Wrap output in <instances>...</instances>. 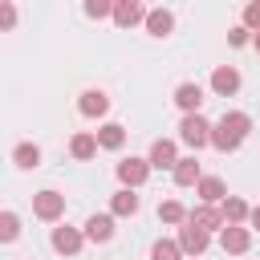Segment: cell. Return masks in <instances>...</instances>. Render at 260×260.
<instances>
[{"label": "cell", "mask_w": 260, "mask_h": 260, "mask_svg": "<svg viewBox=\"0 0 260 260\" xmlns=\"http://www.w3.org/2000/svg\"><path fill=\"white\" fill-rule=\"evenodd\" d=\"M16 240H20V215L0 211V244H16Z\"/></svg>", "instance_id": "24"}, {"label": "cell", "mask_w": 260, "mask_h": 260, "mask_svg": "<svg viewBox=\"0 0 260 260\" xmlns=\"http://www.w3.org/2000/svg\"><path fill=\"white\" fill-rule=\"evenodd\" d=\"M195 195H199V203H207V207H219V203L228 199V183H223L219 175H203V179L195 183Z\"/></svg>", "instance_id": "10"}, {"label": "cell", "mask_w": 260, "mask_h": 260, "mask_svg": "<svg viewBox=\"0 0 260 260\" xmlns=\"http://www.w3.org/2000/svg\"><path fill=\"white\" fill-rule=\"evenodd\" d=\"M32 215H37V219H45V223H57V219L65 215V195H61V191H53V187L37 191V195H32Z\"/></svg>", "instance_id": "3"}, {"label": "cell", "mask_w": 260, "mask_h": 260, "mask_svg": "<svg viewBox=\"0 0 260 260\" xmlns=\"http://www.w3.org/2000/svg\"><path fill=\"white\" fill-rule=\"evenodd\" d=\"M219 248H223L228 256H244V252L252 248V232H248V228H232V223H228V228L219 232Z\"/></svg>", "instance_id": "13"}, {"label": "cell", "mask_w": 260, "mask_h": 260, "mask_svg": "<svg viewBox=\"0 0 260 260\" xmlns=\"http://www.w3.org/2000/svg\"><path fill=\"white\" fill-rule=\"evenodd\" d=\"M244 28H248V32H260V0L244 4Z\"/></svg>", "instance_id": "28"}, {"label": "cell", "mask_w": 260, "mask_h": 260, "mask_svg": "<svg viewBox=\"0 0 260 260\" xmlns=\"http://www.w3.org/2000/svg\"><path fill=\"white\" fill-rule=\"evenodd\" d=\"M49 244H53V252H57V256H77V252L85 248V232H81V228L61 223V228H53Z\"/></svg>", "instance_id": "6"}, {"label": "cell", "mask_w": 260, "mask_h": 260, "mask_svg": "<svg viewBox=\"0 0 260 260\" xmlns=\"http://www.w3.org/2000/svg\"><path fill=\"white\" fill-rule=\"evenodd\" d=\"M228 45H232V49H244V45H252V32H248L244 24H236V28L228 32Z\"/></svg>", "instance_id": "29"}, {"label": "cell", "mask_w": 260, "mask_h": 260, "mask_svg": "<svg viewBox=\"0 0 260 260\" xmlns=\"http://www.w3.org/2000/svg\"><path fill=\"white\" fill-rule=\"evenodd\" d=\"M240 85H244V77H240L236 65H215V73H211V93L215 98H236Z\"/></svg>", "instance_id": "7"}, {"label": "cell", "mask_w": 260, "mask_h": 260, "mask_svg": "<svg viewBox=\"0 0 260 260\" xmlns=\"http://www.w3.org/2000/svg\"><path fill=\"white\" fill-rule=\"evenodd\" d=\"M248 223H252V228H260V203L252 207V215H248Z\"/></svg>", "instance_id": "30"}, {"label": "cell", "mask_w": 260, "mask_h": 260, "mask_svg": "<svg viewBox=\"0 0 260 260\" xmlns=\"http://www.w3.org/2000/svg\"><path fill=\"white\" fill-rule=\"evenodd\" d=\"M146 4L142 0H118L114 4V24L118 28H134V24H146Z\"/></svg>", "instance_id": "9"}, {"label": "cell", "mask_w": 260, "mask_h": 260, "mask_svg": "<svg viewBox=\"0 0 260 260\" xmlns=\"http://www.w3.org/2000/svg\"><path fill=\"white\" fill-rule=\"evenodd\" d=\"M158 223H167V228H183V223H187V207H183L179 199H162V203H158Z\"/></svg>", "instance_id": "23"}, {"label": "cell", "mask_w": 260, "mask_h": 260, "mask_svg": "<svg viewBox=\"0 0 260 260\" xmlns=\"http://www.w3.org/2000/svg\"><path fill=\"white\" fill-rule=\"evenodd\" d=\"M179 142L191 146V150L211 146V122H207L203 114H183V122H179Z\"/></svg>", "instance_id": "2"}, {"label": "cell", "mask_w": 260, "mask_h": 260, "mask_svg": "<svg viewBox=\"0 0 260 260\" xmlns=\"http://www.w3.org/2000/svg\"><path fill=\"white\" fill-rule=\"evenodd\" d=\"M252 49H256V53H260V32H252Z\"/></svg>", "instance_id": "31"}, {"label": "cell", "mask_w": 260, "mask_h": 260, "mask_svg": "<svg viewBox=\"0 0 260 260\" xmlns=\"http://www.w3.org/2000/svg\"><path fill=\"white\" fill-rule=\"evenodd\" d=\"M114 175H118V183H122L126 191H138V187H142V183L150 179V162H146V158H134V154H130V158H122V162L114 167Z\"/></svg>", "instance_id": "4"}, {"label": "cell", "mask_w": 260, "mask_h": 260, "mask_svg": "<svg viewBox=\"0 0 260 260\" xmlns=\"http://www.w3.org/2000/svg\"><path fill=\"white\" fill-rule=\"evenodd\" d=\"M138 207H142V199H138L134 191H126V187H118L114 199H110V215H114V219H118V215H122V219H126V215H138Z\"/></svg>", "instance_id": "18"}, {"label": "cell", "mask_w": 260, "mask_h": 260, "mask_svg": "<svg viewBox=\"0 0 260 260\" xmlns=\"http://www.w3.org/2000/svg\"><path fill=\"white\" fill-rule=\"evenodd\" d=\"M146 32H150V37H171V32H175V12L150 8V12H146Z\"/></svg>", "instance_id": "20"}, {"label": "cell", "mask_w": 260, "mask_h": 260, "mask_svg": "<svg viewBox=\"0 0 260 260\" xmlns=\"http://www.w3.org/2000/svg\"><path fill=\"white\" fill-rule=\"evenodd\" d=\"M187 223L203 228L207 236H211V232H223V228H228V223H223V211H219V207H207V203L191 207V211H187Z\"/></svg>", "instance_id": "11"}, {"label": "cell", "mask_w": 260, "mask_h": 260, "mask_svg": "<svg viewBox=\"0 0 260 260\" xmlns=\"http://www.w3.org/2000/svg\"><path fill=\"white\" fill-rule=\"evenodd\" d=\"M248 134H252V118H248L244 110H228L219 122H211V146H215L219 154L240 150Z\"/></svg>", "instance_id": "1"}, {"label": "cell", "mask_w": 260, "mask_h": 260, "mask_svg": "<svg viewBox=\"0 0 260 260\" xmlns=\"http://www.w3.org/2000/svg\"><path fill=\"white\" fill-rule=\"evenodd\" d=\"M219 211H223V223H232V228H244L248 215H252V207H248L240 195H228V199L219 203Z\"/></svg>", "instance_id": "19"}, {"label": "cell", "mask_w": 260, "mask_h": 260, "mask_svg": "<svg viewBox=\"0 0 260 260\" xmlns=\"http://www.w3.org/2000/svg\"><path fill=\"white\" fill-rule=\"evenodd\" d=\"M175 244H179L183 260H195V256H203V252H207L211 236H207L203 228H195V223H183V228H179V236H175Z\"/></svg>", "instance_id": "5"}, {"label": "cell", "mask_w": 260, "mask_h": 260, "mask_svg": "<svg viewBox=\"0 0 260 260\" xmlns=\"http://www.w3.org/2000/svg\"><path fill=\"white\" fill-rule=\"evenodd\" d=\"M171 179H175L179 187H195V183L203 179V167H199V158H195V154L179 158V162H175V171H171Z\"/></svg>", "instance_id": "17"}, {"label": "cell", "mask_w": 260, "mask_h": 260, "mask_svg": "<svg viewBox=\"0 0 260 260\" xmlns=\"http://www.w3.org/2000/svg\"><path fill=\"white\" fill-rule=\"evenodd\" d=\"M81 232H85V240H89V244H110V240H114V215H110V211L89 215Z\"/></svg>", "instance_id": "12"}, {"label": "cell", "mask_w": 260, "mask_h": 260, "mask_svg": "<svg viewBox=\"0 0 260 260\" xmlns=\"http://www.w3.org/2000/svg\"><path fill=\"white\" fill-rule=\"evenodd\" d=\"M150 260H183V252H179V244H175V240H154Z\"/></svg>", "instance_id": "25"}, {"label": "cell", "mask_w": 260, "mask_h": 260, "mask_svg": "<svg viewBox=\"0 0 260 260\" xmlns=\"http://www.w3.org/2000/svg\"><path fill=\"white\" fill-rule=\"evenodd\" d=\"M12 162H16L20 171H37V167H41V146H37V142H16V146H12Z\"/></svg>", "instance_id": "22"}, {"label": "cell", "mask_w": 260, "mask_h": 260, "mask_svg": "<svg viewBox=\"0 0 260 260\" xmlns=\"http://www.w3.org/2000/svg\"><path fill=\"white\" fill-rule=\"evenodd\" d=\"M146 162H150V171H175V162H179V146H175V138H154Z\"/></svg>", "instance_id": "8"}, {"label": "cell", "mask_w": 260, "mask_h": 260, "mask_svg": "<svg viewBox=\"0 0 260 260\" xmlns=\"http://www.w3.org/2000/svg\"><path fill=\"white\" fill-rule=\"evenodd\" d=\"M69 154H73L77 162H89V158L98 154V138H93L89 130H77V134L69 138Z\"/></svg>", "instance_id": "21"}, {"label": "cell", "mask_w": 260, "mask_h": 260, "mask_svg": "<svg viewBox=\"0 0 260 260\" xmlns=\"http://www.w3.org/2000/svg\"><path fill=\"white\" fill-rule=\"evenodd\" d=\"M77 110H81L85 118H106V114H110V93H106V89H85V93L77 98Z\"/></svg>", "instance_id": "14"}, {"label": "cell", "mask_w": 260, "mask_h": 260, "mask_svg": "<svg viewBox=\"0 0 260 260\" xmlns=\"http://www.w3.org/2000/svg\"><path fill=\"white\" fill-rule=\"evenodd\" d=\"M175 106H179L183 114H199V106H203V85H199V81H183V85L175 89Z\"/></svg>", "instance_id": "15"}, {"label": "cell", "mask_w": 260, "mask_h": 260, "mask_svg": "<svg viewBox=\"0 0 260 260\" xmlns=\"http://www.w3.org/2000/svg\"><path fill=\"white\" fill-rule=\"evenodd\" d=\"M93 138H98V150H122V146H126V126L102 122V126L93 130Z\"/></svg>", "instance_id": "16"}, {"label": "cell", "mask_w": 260, "mask_h": 260, "mask_svg": "<svg viewBox=\"0 0 260 260\" xmlns=\"http://www.w3.org/2000/svg\"><path fill=\"white\" fill-rule=\"evenodd\" d=\"M85 16L89 20H106V16H114V4L110 0H85Z\"/></svg>", "instance_id": "26"}, {"label": "cell", "mask_w": 260, "mask_h": 260, "mask_svg": "<svg viewBox=\"0 0 260 260\" xmlns=\"http://www.w3.org/2000/svg\"><path fill=\"white\" fill-rule=\"evenodd\" d=\"M16 4L12 0H0V32H8V28H16Z\"/></svg>", "instance_id": "27"}]
</instances>
